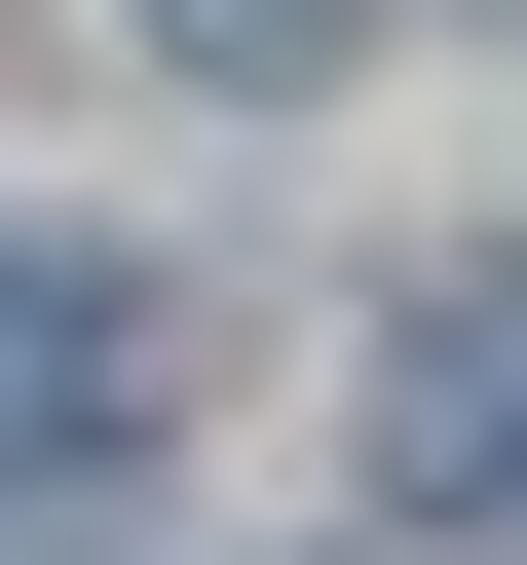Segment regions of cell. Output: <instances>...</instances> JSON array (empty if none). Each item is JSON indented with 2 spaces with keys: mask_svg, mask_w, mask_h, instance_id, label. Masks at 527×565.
<instances>
[{
  "mask_svg": "<svg viewBox=\"0 0 527 565\" xmlns=\"http://www.w3.org/2000/svg\"><path fill=\"white\" fill-rule=\"evenodd\" d=\"M114 415H151V264L114 226H0V490H76Z\"/></svg>",
  "mask_w": 527,
  "mask_h": 565,
  "instance_id": "1",
  "label": "cell"
},
{
  "mask_svg": "<svg viewBox=\"0 0 527 565\" xmlns=\"http://www.w3.org/2000/svg\"><path fill=\"white\" fill-rule=\"evenodd\" d=\"M377 452H415L452 527H527V264H452V302H415V377H377Z\"/></svg>",
  "mask_w": 527,
  "mask_h": 565,
  "instance_id": "2",
  "label": "cell"
},
{
  "mask_svg": "<svg viewBox=\"0 0 527 565\" xmlns=\"http://www.w3.org/2000/svg\"><path fill=\"white\" fill-rule=\"evenodd\" d=\"M151 39H189V76H340V0H151Z\"/></svg>",
  "mask_w": 527,
  "mask_h": 565,
  "instance_id": "3",
  "label": "cell"
}]
</instances>
